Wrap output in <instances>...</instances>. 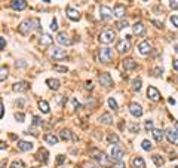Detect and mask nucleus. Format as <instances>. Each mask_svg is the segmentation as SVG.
Wrapping results in <instances>:
<instances>
[{
  "instance_id": "6ab92c4d",
  "label": "nucleus",
  "mask_w": 178,
  "mask_h": 168,
  "mask_svg": "<svg viewBox=\"0 0 178 168\" xmlns=\"http://www.w3.org/2000/svg\"><path fill=\"white\" fill-rule=\"evenodd\" d=\"M123 69L125 70H134L137 69V61H134V60H131V58H128V60H125L123 61Z\"/></svg>"
},
{
  "instance_id": "37998d69",
  "label": "nucleus",
  "mask_w": 178,
  "mask_h": 168,
  "mask_svg": "<svg viewBox=\"0 0 178 168\" xmlns=\"http://www.w3.org/2000/svg\"><path fill=\"white\" fill-rule=\"evenodd\" d=\"M146 130L147 131H153V121H146Z\"/></svg>"
},
{
  "instance_id": "a19ab883",
  "label": "nucleus",
  "mask_w": 178,
  "mask_h": 168,
  "mask_svg": "<svg viewBox=\"0 0 178 168\" xmlns=\"http://www.w3.org/2000/svg\"><path fill=\"white\" fill-rule=\"evenodd\" d=\"M171 24L175 27V28H178V17L177 15H172L171 17Z\"/></svg>"
},
{
  "instance_id": "0e129e2a",
  "label": "nucleus",
  "mask_w": 178,
  "mask_h": 168,
  "mask_svg": "<svg viewBox=\"0 0 178 168\" xmlns=\"http://www.w3.org/2000/svg\"><path fill=\"white\" fill-rule=\"evenodd\" d=\"M144 2H148V0H144Z\"/></svg>"
},
{
  "instance_id": "5fc2aeb1",
  "label": "nucleus",
  "mask_w": 178,
  "mask_h": 168,
  "mask_svg": "<svg viewBox=\"0 0 178 168\" xmlns=\"http://www.w3.org/2000/svg\"><path fill=\"white\" fill-rule=\"evenodd\" d=\"M73 104H74V107H76V109H80V103L77 101V100H73Z\"/></svg>"
},
{
  "instance_id": "c756f323",
  "label": "nucleus",
  "mask_w": 178,
  "mask_h": 168,
  "mask_svg": "<svg viewBox=\"0 0 178 168\" xmlns=\"http://www.w3.org/2000/svg\"><path fill=\"white\" fill-rule=\"evenodd\" d=\"M40 43H42L43 46H48V45L52 43V37L48 36V34H42V36H40Z\"/></svg>"
},
{
  "instance_id": "49530a36",
  "label": "nucleus",
  "mask_w": 178,
  "mask_h": 168,
  "mask_svg": "<svg viewBox=\"0 0 178 168\" xmlns=\"http://www.w3.org/2000/svg\"><path fill=\"white\" fill-rule=\"evenodd\" d=\"M129 130L132 131V132H135V131H137V132H138V130H140V126H138V125H137V124H132V125H131V126H129Z\"/></svg>"
},
{
  "instance_id": "412c9836",
  "label": "nucleus",
  "mask_w": 178,
  "mask_h": 168,
  "mask_svg": "<svg viewBox=\"0 0 178 168\" xmlns=\"http://www.w3.org/2000/svg\"><path fill=\"white\" fill-rule=\"evenodd\" d=\"M37 159L39 161H42L43 164H46L48 162V150L46 149H40L37 152Z\"/></svg>"
},
{
  "instance_id": "f257e3e1",
  "label": "nucleus",
  "mask_w": 178,
  "mask_h": 168,
  "mask_svg": "<svg viewBox=\"0 0 178 168\" xmlns=\"http://www.w3.org/2000/svg\"><path fill=\"white\" fill-rule=\"evenodd\" d=\"M34 30H40V21L37 18H28L18 25V31L21 34H24V36L25 34H30L31 31Z\"/></svg>"
},
{
  "instance_id": "8fccbe9b",
  "label": "nucleus",
  "mask_w": 178,
  "mask_h": 168,
  "mask_svg": "<svg viewBox=\"0 0 178 168\" xmlns=\"http://www.w3.org/2000/svg\"><path fill=\"white\" fill-rule=\"evenodd\" d=\"M40 124H42V121L37 118V116H34V118H33V125H40Z\"/></svg>"
},
{
  "instance_id": "39448f33",
  "label": "nucleus",
  "mask_w": 178,
  "mask_h": 168,
  "mask_svg": "<svg viewBox=\"0 0 178 168\" xmlns=\"http://www.w3.org/2000/svg\"><path fill=\"white\" fill-rule=\"evenodd\" d=\"M48 55H49L51 60H64L67 57V52H65V49H61V48H52V49H49Z\"/></svg>"
},
{
  "instance_id": "e2e57ef3",
  "label": "nucleus",
  "mask_w": 178,
  "mask_h": 168,
  "mask_svg": "<svg viewBox=\"0 0 178 168\" xmlns=\"http://www.w3.org/2000/svg\"><path fill=\"white\" fill-rule=\"evenodd\" d=\"M175 51H177V52H178V46H177V48H175Z\"/></svg>"
},
{
  "instance_id": "a18cd8bd",
  "label": "nucleus",
  "mask_w": 178,
  "mask_h": 168,
  "mask_svg": "<svg viewBox=\"0 0 178 168\" xmlns=\"http://www.w3.org/2000/svg\"><path fill=\"white\" fill-rule=\"evenodd\" d=\"M113 168H126V167H125V164H123L122 161H117L116 164L113 165Z\"/></svg>"
},
{
  "instance_id": "09e8293b",
  "label": "nucleus",
  "mask_w": 178,
  "mask_h": 168,
  "mask_svg": "<svg viewBox=\"0 0 178 168\" xmlns=\"http://www.w3.org/2000/svg\"><path fill=\"white\" fill-rule=\"evenodd\" d=\"M83 168H98V165H95V164H89V162H86V164H83Z\"/></svg>"
},
{
  "instance_id": "c03bdc74",
  "label": "nucleus",
  "mask_w": 178,
  "mask_h": 168,
  "mask_svg": "<svg viewBox=\"0 0 178 168\" xmlns=\"http://www.w3.org/2000/svg\"><path fill=\"white\" fill-rule=\"evenodd\" d=\"M169 6L171 9H178V0H169Z\"/></svg>"
},
{
  "instance_id": "9b49d317",
  "label": "nucleus",
  "mask_w": 178,
  "mask_h": 168,
  "mask_svg": "<svg viewBox=\"0 0 178 168\" xmlns=\"http://www.w3.org/2000/svg\"><path fill=\"white\" fill-rule=\"evenodd\" d=\"M166 138H168V141L172 144H177L178 146V131L177 130H168L166 131Z\"/></svg>"
},
{
  "instance_id": "ea45409f",
  "label": "nucleus",
  "mask_w": 178,
  "mask_h": 168,
  "mask_svg": "<svg viewBox=\"0 0 178 168\" xmlns=\"http://www.w3.org/2000/svg\"><path fill=\"white\" fill-rule=\"evenodd\" d=\"M15 119L18 121V122H24V119H25V116H24V113H15Z\"/></svg>"
},
{
  "instance_id": "13d9d810",
  "label": "nucleus",
  "mask_w": 178,
  "mask_h": 168,
  "mask_svg": "<svg viewBox=\"0 0 178 168\" xmlns=\"http://www.w3.org/2000/svg\"><path fill=\"white\" fill-rule=\"evenodd\" d=\"M6 167V161L3 159V161H0V168H5Z\"/></svg>"
},
{
  "instance_id": "5701e85b",
  "label": "nucleus",
  "mask_w": 178,
  "mask_h": 168,
  "mask_svg": "<svg viewBox=\"0 0 178 168\" xmlns=\"http://www.w3.org/2000/svg\"><path fill=\"white\" fill-rule=\"evenodd\" d=\"M60 137H61L62 140H71V138H74V136L71 134L70 130H65V128H64V130L60 131Z\"/></svg>"
},
{
  "instance_id": "f3484780",
  "label": "nucleus",
  "mask_w": 178,
  "mask_h": 168,
  "mask_svg": "<svg viewBox=\"0 0 178 168\" xmlns=\"http://www.w3.org/2000/svg\"><path fill=\"white\" fill-rule=\"evenodd\" d=\"M18 147L21 150H24V152H30L33 150V143L31 141H24V140H18Z\"/></svg>"
},
{
  "instance_id": "4d7b16f0",
  "label": "nucleus",
  "mask_w": 178,
  "mask_h": 168,
  "mask_svg": "<svg viewBox=\"0 0 178 168\" xmlns=\"http://www.w3.org/2000/svg\"><path fill=\"white\" fill-rule=\"evenodd\" d=\"M172 64H174V69L178 72V60H174V62H172Z\"/></svg>"
},
{
  "instance_id": "79ce46f5",
  "label": "nucleus",
  "mask_w": 178,
  "mask_h": 168,
  "mask_svg": "<svg viewBox=\"0 0 178 168\" xmlns=\"http://www.w3.org/2000/svg\"><path fill=\"white\" fill-rule=\"evenodd\" d=\"M51 30H52V31H56V30H58V22H56L55 18L52 19V22H51Z\"/></svg>"
},
{
  "instance_id": "b1692460",
  "label": "nucleus",
  "mask_w": 178,
  "mask_h": 168,
  "mask_svg": "<svg viewBox=\"0 0 178 168\" xmlns=\"http://www.w3.org/2000/svg\"><path fill=\"white\" fill-rule=\"evenodd\" d=\"M46 83H48V86H49L51 89H54V91L60 89V81H58V79H48Z\"/></svg>"
},
{
  "instance_id": "4be33fe9",
  "label": "nucleus",
  "mask_w": 178,
  "mask_h": 168,
  "mask_svg": "<svg viewBox=\"0 0 178 168\" xmlns=\"http://www.w3.org/2000/svg\"><path fill=\"white\" fill-rule=\"evenodd\" d=\"M125 13H126V9H125V6H122V5H116V7H114V15H116L117 18H122V17H125Z\"/></svg>"
},
{
  "instance_id": "603ef678",
  "label": "nucleus",
  "mask_w": 178,
  "mask_h": 168,
  "mask_svg": "<svg viewBox=\"0 0 178 168\" xmlns=\"http://www.w3.org/2000/svg\"><path fill=\"white\" fill-rule=\"evenodd\" d=\"M152 22H153V24L156 25V27H159V28H162V27H163V24H162V22H159V21H154V19H153Z\"/></svg>"
},
{
  "instance_id": "c9c22d12",
  "label": "nucleus",
  "mask_w": 178,
  "mask_h": 168,
  "mask_svg": "<svg viewBox=\"0 0 178 168\" xmlns=\"http://www.w3.org/2000/svg\"><path fill=\"white\" fill-rule=\"evenodd\" d=\"M128 25H129V22L126 19H125V21H119V22H117V30H123V28H126Z\"/></svg>"
},
{
  "instance_id": "aec40b11",
  "label": "nucleus",
  "mask_w": 178,
  "mask_h": 168,
  "mask_svg": "<svg viewBox=\"0 0 178 168\" xmlns=\"http://www.w3.org/2000/svg\"><path fill=\"white\" fill-rule=\"evenodd\" d=\"M132 167L134 168H146V162L142 159L141 156H137L132 159Z\"/></svg>"
},
{
  "instance_id": "052dcab7",
  "label": "nucleus",
  "mask_w": 178,
  "mask_h": 168,
  "mask_svg": "<svg viewBox=\"0 0 178 168\" xmlns=\"http://www.w3.org/2000/svg\"><path fill=\"white\" fill-rule=\"evenodd\" d=\"M168 101H169L171 104H175V100H174V98H169V100H168Z\"/></svg>"
},
{
  "instance_id": "c85d7f7f",
  "label": "nucleus",
  "mask_w": 178,
  "mask_h": 168,
  "mask_svg": "<svg viewBox=\"0 0 178 168\" xmlns=\"http://www.w3.org/2000/svg\"><path fill=\"white\" fill-rule=\"evenodd\" d=\"M99 121H101L103 124L108 125V124H111V122H113V118H111V115H110V113H104V115H101V118H99Z\"/></svg>"
},
{
  "instance_id": "6e6552de",
  "label": "nucleus",
  "mask_w": 178,
  "mask_h": 168,
  "mask_svg": "<svg viewBox=\"0 0 178 168\" xmlns=\"http://www.w3.org/2000/svg\"><path fill=\"white\" fill-rule=\"evenodd\" d=\"M56 42L60 45H64V46H70V45L73 43V40L68 37V34L67 33H58V36H56Z\"/></svg>"
},
{
  "instance_id": "20e7f679",
  "label": "nucleus",
  "mask_w": 178,
  "mask_h": 168,
  "mask_svg": "<svg viewBox=\"0 0 178 168\" xmlns=\"http://www.w3.org/2000/svg\"><path fill=\"white\" fill-rule=\"evenodd\" d=\"M98 58L99 61L104 62V64L110 62L111 58H113V49H110V48H101L98 52Z\"/></svg>"
},
{
  "instance_id": "6e6d98bb",
  "label": "nucleus",
  "mask_w": 178,
  "mask_h": 168,
  "mask_svg": "<svg viewBox=\"0 0 178 168\" xmlns=\"http://www.w3.org/2000/svg\"><path fill=\"white\" fill-rule=\"evenodd\" d=\"M92 82L89 81V82H86V89H92Z\"/></svg>"
},
{
  "instance_id": "393cba45",
  "label": "nucleus",
  "mask_w": 178,
  "mask_h": 168,
  "mask_svg": "<svg viewBox=\"0 0 178 168\" xmlns=\"http://www.w3.org/2000/svg\"><path fill=\"white\" fill-rule=\"evenodd\" d=\"M45 141L49 144H58V137L54 136V134H46L45 136Z\"/></svg>"
},
{
  "instance_id": "3c124183",
  "label": "nucleus",
  "mask_w": 178,
  "mask_h": 168,
  "mask_svg": "<svg viewBox=\"0 0 178 168\" xmlns=\"http://www.w3.org/2000/svg\"><path fill=\"white\" fill-rule=\"evenodd\" d=\"M3 118V101L0 98V119Z\"/></svg>"
},
{
  "instance_id": "9d476101",
  "label": "nucleus",
  "mask_w": 178,
  "mask_h": 168,
  "mask_svg": "<svg viewBox=\"0 0 178 168\" xmlns=\"http://www.w3.org/2000/svg\"><path fill=\"white\" fill-rule=\"evenodd\" d=\"M99 15H101V19L108 21V19L113 18L114 12H113V11H111L108 6H101V7H99Z\"/></svg>"
},
{
  "instance_id": "f704fd0d",
  "label": "nucleus",
  "mask_w": 178,
  "mask_h": 168,
  "mask_svg": "<svg viewBox=\"0 0 178 168\" xmlns=\"http://www.w3.org/2000/svg\"><path fill=\"white\" fill-rule=\"evenodd\" d=\"M141 147H142L144 150H152V149H153V146H152V143H150L148 140H142Z\"/></svg>"
},
{
  "instance_id": "f8f14e48",
  "label": "nucleus",
  "mask_w": 178,
  "mask_h": 168,
  "mask_svg": "<svg viewBox=\"0 0 178 168\" xmlns=\"http://www.w3.org/2000/svg\"><path fill=\"white\" fill-rule=\"evenodd\" d=\"M65 13H67L68 18L73 19V21H79V18H80L79 11H77L76 7H73V6H68L67 9H65Z\"/></svg>"
},
{
  "instance_id": "69168bd1",
  "label": "nucleus",
  "mask_w": 178,
  "mask_h": 168,
  "mask_svg": "<svg viewBox=\"0 0 178 168\" xmlns=\"http://www.w3.org/2000/svg\"><path fill=\"white\" fill-rule=\"evenodd\" d=\"M175 168H178V167H175Z\"/></svg>"
},
{
  "instance_id": "7c9ffc66",
  "label": "nucleus",
  "mask_w": 178,
  "mask_h": 168,
  "mask_svg": "<svg viewBox=\"0 0 178 168\" xmlns=\"http://www.w3.org/2000/svg\"><path fill=\"white\" fill-rule=\"evenodd\" d=\"M152 159H153V162L156 164V167H162V165L165 164L163 158H162L160 155H153V156H152Z\"/></svg>"
},
{
  "instance_id": "2f4dec72",
  "label": "nucleus",
  "mask_w": 178,
  "mask_h": 168,
  "mask_svg": "<svg viewBox=\"0 0 178 168\" xmlns=\"http://www.w3.org/2000/svg\"><path fill=\"white\" fill-rule=\"evenodd\" d=\"M7 72H9V69H7L6 66H2V67H0V82L5 81L7 77Z\"/></svg>"
},
{
  "instance_id": "423d86ee",
  "label": "nucleus",
  "mask_w": 178,
  "mask_h": 168,
  "mask_svg": "<svg viewBox=\"0 0 178 168\" xmlns=\"http://www.w3.org/2000/svg\"><path fill=\"white\" fill-rule=\"evenodd\" d=\"M98 81H99V83L105 88L113 86V79H111L110 73H101V75L98 76Z\"/></svg>"
},
{
  "instance_id": "bb28decb",
  "label": "nucleus",
  "mask_w": 178,
  "mask_h": 168,
  "mask_svg": "<svg viewBox=\"0 0 178 168\" xmlns=\"http://www.w3.org/2000/svg\"><path fill=\"white\" fill-rule=\"evenodd\" d=\"M152 132H153V137L156 141H162V140H163V136H165V134H163L162 130H157V128H156V130H153Z\"/></svg>"
},
{
  "instance_id": "de8ad7c7",
  "label": "nucleus",
  "mask_w": 178,
  "mask_h": 168,
  "mask_svg": "<svg viewBox=\"0 0 178 168\" xmlns=\"http://www.w3.org/2000/svg\"><path fill=\"white\" fill-rule=\"evenodd\" d=\"M58 101H60V104H65V103H67V98H65V97H64V95H60V97H58Z\"/></svg>"
},
{
  "instance_id": "bf43d9fd",
  "label": "nucleus",
  "mask_w": 178,
  "mask_h": 168,
  "mask_svg": "<svg viewBox=\"0 0 178 168\" xmlns=\"http://www.w3.org/2000/svg\"><path fill=\"white\" fill-rule=\"evenodd\" d=\"M0 149H6V144H5V143H2V141H0Z\"/></svg>"
},
{
  "instance_id": "4468645a",
  "label": "nucleus",
  "mask_w": 178,
  "mask_h": 168,
  "mask_svg": "<svg viewBox=\"0 0 178 168\" xmlns=\"http://www.w3.org/2000/svg\"><path fill=\"white\" fill-rule=\"evenodd\" d=\"M129 112H131L132 116H135V118L142 116V109H141V106H140V104H137V103H132V104L129 106Z\"/></svg>"
},
{
  "instance_id": "e433bc0d",
  "label": "nucleus",
  "mask_w": 178,
  "mask_h": 168,
  "mask_svg": "<svg viewBox=\"0 0 178 168\" xmlns=\"http://www.w3.org/2000/svg\"><path fill=\"white\" fill-rule=\"evenodd\" d=\"M11 168H25V167H24V164H22V161H13Z\"/></svg>"
},
{
  "instance_id": "58836bf2",
  "label": "nucleus",
  "mask_w": 178,
  "mask_h": 168,
  "mask_svg": "<svg viewBox=\"0 0 178 168\" xmlns=\"http://www.w3.org/2000/svg\"><path fill=\"white\" fill-rule=\"evenodd\" d=\"M108 141L110 143H119V137H117L116 134H110L108 136Z\"/></svg>"
},
{
  "instance_id": "a211bd4d",
  "label": "nucleus",
  "mask_w": 178,
  "mask_h": 168,
  "mask_svg": "<svg viewBox=\"0 0 178 168\" xmlns=\"http://www.w3.org/2000/svg\"><path fill=\"white\" fill-rule=\"evenodd\" d=\"M27 89H28V83L24 81L17 82V83L13 85V91H15V92H22V91H27Z\"/></svg>"
},
{
  "instance_id": "0eeeda50",
  "label": "nucleus",
  "mask_w": 178,
  "mask_h": 168,
  "mask_svg": "<svg viewBox=\"0 0 178 168\" xmlns=\"http://www.w3.org/2000/svg\"><path fill=\"white\" fill-rule=\"evenodd\" d=\"M110 155H111V159H114V161H122L123 158V150L117 146V144H114L113 147L110 149Z\"/></svg>"
},
{
  "instance_id": "473e14b6",
  "label": "nucleus",
  "mask_w": 178,
  "mask_h": 168,
  "mask_svg": "<svg viewBox=\"0 0 178 168\" xmlns=\"http://www.w3.org/2000/svg\"><path fill=\"white\" fill-rule=\"evenodd\" d=\"M132 89L134 91H140L141 89V79L140 77H137V79L132 81Z\"/></svg>"
},
{
  "instance_id": "72a5a7b5",
  "label": "nucleus",
  "mask_w": 178,
  "mask_h": 168,
  "mask_svg": "<svg viewBox=\"0 0 178 168\" xmlns=\"http://www.w3.org/2000/svg\"><path fill=\"white\" fill-rule=\"evenodd\" d=\"M108 106H110V109H113V112H117V110H119V106H117V103L114 98H108Z\"/></svg>"
},
{
  "instance_id": "680f3d73",
  "label": "nucleus",
  "mask_w": 178,
  "mask_h": 168,
  "mask_svg": "<svg viewBox=\"0 0 178 168\" xmlns=\"http://www.w3.org/2000/svg\"><path fill=\"white\" fill-rule=\"evenodd\" d=\"M175 128H177V130H178V121H177V122H175Z\"/></svg>"
},
{
  "instance_id": "2eb2a0df",
  "label": "nucleus",
  "mask_w": 178,
  "mask_h": 168,
  "mask_svg": "<svg viewBox=\"0 0 178 168\" xmlns=\"http://www.w3.org/2000/svg\"><path fill=\"white\" fill-rule=\"evenodd\" d=\"M138 51H140V54H142V55H147V54L152 52V45L148 43L147 40H144V42H141V43L138 45Z\"/></svg>"
},
{
  "instance_id": "7ed1b4c3",
  "label": "nucleus",
  "mask_w": 178,
  "mask_h": 168,
  "mask_svg": "<svg viewBox=\"0 0 178 168\" xmlns=\"http://www.w3.org/2000/svg\"><path fill=\"white\" fill-rule=\"evenodd\" d=\"M114 39H116V31L113 30H104L99 34V42L104 45H110L111 42H114Z\"/></svg>"
},
{
  "instance_id": "cd10ccee",
  "label": "nucleus",
  "mask_w": 178,
  "mask_h": 168,
  "mask_svg": "<svg viewBox=\"0 0 178 168\" xmlns=\"http://www.w3.org/2000/svg\"><path fill=\"white\" fill-rule=\"evenodd\" d=\"M39 109L42 113H49V104L45 101V100H40L39 101Z\"/></svg>"
},
{
  "instance_id": "ddd939ff",
  "label": "nucleus",
  "mask_w": 178,
  "mask_h": 168,
  "mask_svg": "<svg viewBox=\"0 0 178 168\" xmlns=\"http://www.w3.org/2000/svg\"><path fill=\"white\" fill-rule=\"evenodd\" d=\"M147 97L152 101H159L160 100V92L156 89L154 86H148V89H147Z\"/></svg>"
},
{
  "instance_id": "f03ea898",
  "label": "nucleus",
  "mask_w": 178,
  "mask_h": 168,
  "mask_svg": "<svg viewBox=\"0 0 178 168\" xmlns=\"http://www.w3.org/2000/svg\"><path fill=\"white\" fill-rule=\"evenodd\" d=\"M91 155H92V158L97 162H98L99 165L108 167V165L111 164V161L107 158V155H105V153H103V152H99V150H97V149H91Z\"/></svg>"
},
{
  "instance_id": "dca6fc26",
  "label": "nucleus",
  "mask_w": 178,
  "mask_h": 168,
  "mask_svg": "<svg viewBox=\"0 0 178 168\" xmlns=\"http://www.w3.org/2000/svg\"><path fill=\"white\" fill-rule=\"evenodd\" d=\"M11 7L15 9V11H24L25 7H27V2L25 0H12Z\"/></svg>"
},
{
  "instance_id": "864d4df0",
  "label": "nucleus",
  "mask_w": 178,
  "mask_h": 168,
  "mask_svg": "<svg viewBox=\"0 0 178 168\" xmlns=\"http://www.w3.org/2000/svg\"><path fill=\"white\" fill-rule=\"evenodd\" d=\"M5 46H6V42L0 37V48H2V49H5Z\"/></svg>"
},
{
  "instance_id": "1a4fd4ad",
  "label": "nucleus",
  "mask_w": 178,
  "mask_h": 168,
  "mask_svg": "<svg viewBox=\"0 0 178 168\" xmlns=\"http://www.w3.org/2000/svg\"><path fill=\"white\" fill-rule=\"evenodd\" d=\"M116 49L120 52V54H125V52H128L131 49V42H129V39H122L119 43H117Z\"/></svg>"
},
{
  "instance_id": "4c0bfd02",
  "label": "nucleus",
  "mask_w": 178,
  "mask_h": 168,
  "mask_svg": "<svg viewBox=\"0 0 178 168\" xmlns=\"http://www.w3.org/2000/svg\"><path fill=\"white\" fill-rule=\"evenodd\" d=\"M54 70L55 72H61V73H67L68 72L67 67H62V66H54Z\"/></svg>"
},
{
  "instance_id": "a878e982",
  "label": "nucleus",
  "mask_w": 178,
  "mask_h": 168,
  "mask_svg": "<svg viewBox=\"0 0 178 168\" xmlns=\"http://www.w3.org/2000/svg\"><path fill=\"white\" fill-rule=\"evenodd\" d=\"M144 30H146V27H144L142 22H135V24H134V33H135V34H142Z\"/></svg>"
}]
</instances>
